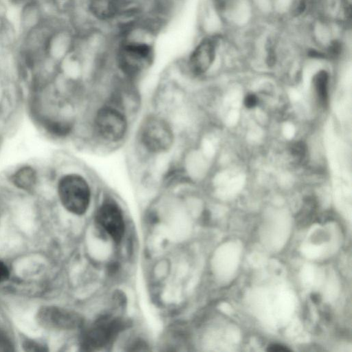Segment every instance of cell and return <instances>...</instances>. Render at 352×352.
<instances>
[{"label":"cell","mask_w":352,"mask_h":352,"mask_svg":"<svg viewBox=\"0 0 352 352\" xmlns=\"http://www.w3.org/2000/svg\"><path fill=\"white\" fill-rule=\"evenodd\" d=\"M146 0H73L68 12L72 26L82 25L111 34L146 16Z\"/></svg>","instance_id":"1"},{"label":"cell","mask_w":352,"mask_h":352,"mask_svg":"<svg viewBox=\"0 0 352 352\" xmlns=\"http://www.w3.org/2000/svg\"><path fill=\"white\" fill-rule=\"evenodd\" d=\"M127 114L118 105L107 103L97 108L91 120V129L96 138L107 145L122 142L129 130Z\"/></svg>","instance_id":"2"},{"label":"cell","mask_w":352,"mask_h":352,"mask_svg":"<svg viewBox=\"0 0 352 352\" xmlns=\"http://www.w3.org/2000/svg\"><path fill=\"white\" fill-rule=\"evenodd\" d=\"M137 140L142 151L148 155H160L169 151L175 142V132L169 122L157 115H150L142 122Z\"/></svg>","instance_id":"3"},{"label":"cell","mask_w":352,"mask_h":352,"mask_svg":"<svg viewBox=\"0 0 352 352\" xmlns=\"http://www.w3.org/2000/svg\"><path fill=\"white\" fill-rule=\"evenodd\" d=\"M90 182L79 173H69L60 177L58 183V195L65 210L76 215H82L87 212L92 195Z\"/></svg>","instance_id":"4"},{"label":"cell","mask_w":352,"mask_h":352,"mask_svg":"<svg viewBox=\"0 0 352 352\" xmlns=\"http://www.w3.org/2000/svg\"><path fill=\"white\" fill-rule=\"evenodd\" d=\"M219 38L205 36L197 41L186 55L183 66L191 76L205 74L213 65L217 56Z\"/></svg>","instance_id":"5"},{"label":"cell","mask_w":352,"mask_h":352,"mask_svg":"<svg viewBox=\"0 0 352 352\" xmlns=\"http://www.w3.org/2000/svg\"><path fill=\"white\" fill-rule=\"evenodd\" d=\"M96 221L115 242L119 243L124 233V221L122 210L112 199H104L98 207Z\"/></svg>","instance_id":"6"},{"label":"cell","mask_w":352,"mask_h":352,"mask_svg":"<svg viewBox=\"0 0 352 352\" xmlns=\"http://www.w3.org/2000/svg\"><path fill=\"white\" fill-rule=\"evenodd\" d=\"M36 320L39 326L50 330H69L80 324V319L76 314L52 305L40 307Z\"/></svg>","instance_id":"7"},{"label":"cell","mask_w":352,"mask_h":352,"mask_svg":"<svg viewBox=\"0 0 352 352\" xmlns=\"http://www.w3.org/2000/svg\"><path fill=\"white\" fill-rule=\"evenodd\" d=\"M120 327V322L114 318H102L85 332L82 344L91 349L102 347L113 339Z\"/></svg>","instance_id":"8"},{"label":"cell","mask_w":352,"mask_h":352,"mask_svg":"<svg viewBox=\"0 0 352 352\" xmlns=\"http://www.w3.org/2000/svg\"><path fill=\"white\" fill-rule=\"evenodd\" d=\"M19 6L18 24L20 36L41 27L47 21L36 0H25Z\"/></svg>","instance_id":"9"},{"label":"cell","mask_w":352,"mask_h":352,"mask_svg":"<svg viewBox=\"0 0 352 352\" xmlns=\"http://www.w3.org/2000/svg\"><path fill=\"white\" fill-rule=\"evenodd\" d=\"M11 180L17 188L29 190L33 188L36 184V172L32 167L25 166L14 173Z\"/></svg>","instance_id":"10"},{"label":"cell","mask_w":352,"mask_h":352,"mask_svg":"<svg viewBox=\"0 0 352 352\" xmlns=\"http://www.w3.org/2000/svg\"><path fill=\"white\" fill-rule=\"evenodd\" d=\"M329 79V74L325 70L318 72L313 78L314 91L319 101L322 104L327 100Z\"/></svg>","instance_id":"11"},{"label":"cell","mask_w":352,"mask_h":352,"mask_svg":"<svg viewBox=\"0 0 352 352\" xmlns=\"http://www.w3.org/2000/svg\"><path fill=\"white\" fill-rule=\"evenodd\" d=\"M72 126L64 121H54L47 124V129L50 133L58 137H65L70 133Z\"/></svg>","instance_id":"12"},{"label":"cell","mask_w":352,"mask_h":352,"mask_svg":"<svg viewBox=\"0 0 352 352\" xmlns=\"http://www.w3.org/2000/svg\"><path fill=\"white\" fill-rule=\"evenodd\" d=\"M22 346L24 351L30 352H45L48 351L45 345L32 340H25Z\"/></svg>","instance_id":"13"},{"label":"cell","mask_w":352,"mask_h":352,"mask_svg":"<svg viewBox=\"0 0 352 352\" xmlns=\"http://www.w3.org/2000/svg\"><path fill=\"white\" fill-rule=\"evenodd\" d=\"M235 2L236 0H212L216 10L221 13L230 10Z\"/></svg>","instance_id":"14"},{"label":"cell","mask_w":352,"mask_h":352,"mask_svg":"<svg viewBox=\"0 0 352 352\" xmlns=\"http://www.w3.org/2000/svg\"><path fill=\"white\" fill-rule=\"evenodd\" d=\"M13 345L7 335L0 330V351H13Z\"/></svg>","instance_id":"15"},{"label":"cell","mask_w":352,"mask_h":352,"mask_svg":"<svg viewBox=\"0 0 352 352\" xmlns=\"http://www.w3.org/2000/svg\"><path fill=\"white\" fill-rule=\"evenodd\" d=\"M305 155V146L302 143H296L292 147V155L296 160H300Z\"/></svg>","instance_id":"16"},{"label":"cell","mask_w":352,"mask_h":352,"mask_svg":"<svg viewBox=\"0 0 352 352\" xmlns=\"http://www.w3.org/2000/svg\"><path fill=\"white\" fill-rule=\"evenodd\" d=\"M10 275V272L6 265L0 261V283L6 280Z\"/></svg>","instance_id":"17"},{"label":"cell","mask_w":352,"mask_h":352,"mask_svg":"<svg viewBox=\"0 0 352 352\" xmlns=\"http://www.w3.org/2000/svg\"><path fill=\"white\" fill-rule=\"evenodd\" d=\"M244 103L248 108H252L257 104V98L253 94H249L245 96Z\"/></svg>","instance_id":"18"},{"label":"cell","mask_w":352,"mask_h":352,"mask_svg":"<svg viewBox=\"0 0 352 352\" xmlns=\"http://www.w3.org/2000/svg\"><path fill=\"white\" fill-rule=\"evenodd\" d=\"M342 8L346 18L350 19L351 10V0H342Z\"/></svg>","instance_id":"19"},{"label":"cell","mask_w":352,"mask_h":352,"mask_svg":"<svg viewBox=\"0 0 352 352\" xmlns=\"http://www.w3.org/2000/svg\"><path fill=\"white\" fill-rule=\"evenodd\" d=\"M267 351H272V352H279V351L285 352V351H290V349H289L288 348H287L285 346L278 344H274L270 345L268 346Z\"/></svg>","instance_id":"20"},{"label":"cell","mask_w":352,"mask_h":352,"mask_svg":"<svg viewBox=\"0 0 352 352\" xmlns=\"http://www.w3.org/2000/svg\"><path fill=\"white\" fill-rule=\"evenodd\" d=\"M311 298L313 300V301L315 302L316 303L319 301V297L316 294H313Z\"/></svg>","instance_id":"21"}]
</instances>
